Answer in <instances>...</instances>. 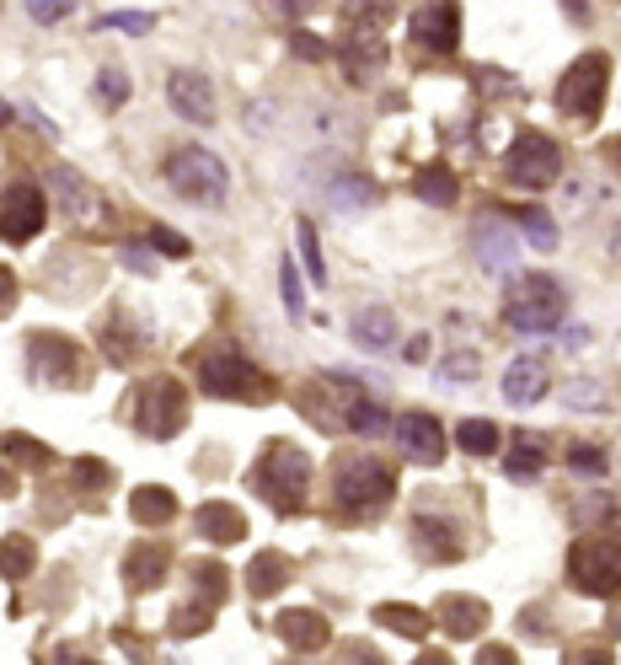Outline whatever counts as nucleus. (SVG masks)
Masks as SVG:
<instances>
[{
    "label": "nucleus",
    "mask_w": 621,
    "mask_h": 665,
    "mask_svg": "<svg viewBox=\"0 0 621 665\" xmlns=\"http://www.w3.org/2000/svg\"><path fill=\"white\" fill-rule=\"evenodd\" d=\"M33 569H38L33 536H5V542H0V575H5V580H27Z\"/></svg>",
    "instance_id": "72a5a7b5"
},
{
    "label": "nucleus",
    "mask_w": 621,
    "mask_h": 665,
    "mask_svg": "<svg viewBox=\"0 0 621 665\" xmlns=\"http://www.w3.org/2000/svg\"><path fill=\"white\" fill-rule=\"evenodd\" d=\"M360 398H365V387H360V382H349V376H316V382H306V387L295 392L301 413H306L321 435H343Z\"/></svg>",
    "instance_id": "1a4fd4ad"
},
{
    "label": "nucleus",
    "mask_w": 621,
    "mask_h": 665,
    "mask_svg": "<svg viewBox=\"0 0 621 665\" xmlns=\"http://www.w3.org/2000/svg\"><path fill=\"white\" fill-rule=\"evenodd\" d=\"M49 189H54V204H60L64 215L81 226V231H92V226H102L108 220V204H102V194L75 172V167H64V161H54L49 167Z\"/></svg>",
    "instance_id": "dca6fc26"
},
{
    "label": "nucleus",
    "mask_w": 621,
    "mask_h": 665,
    "mask_svg": "<svg viewBox=\"0 0 621 665\" xmlns=\"http://www.w3.org/2000/svg\"><path fill=\"white\" fill-rule=\"evenodd\" d=\"M547 387H552V376H547V360H541V354H520V360H509V371H503V398L514 402V408L541 402L547 398Z\"/></svg>",
    "instance_id": "6ab92c4d"
},
{
    "label": "nucleus",
    "mask_w": 621,
    "mask_h": 665,
    "mask_svg": "<svg viewBox=\"0 0 621 665\" xmlns=\"http://www.w3.org/2000/svg\"><path fill=\"white\" fill-rule=\"evenodd\" d=\"M413 194H418L424 204L450 209V204L461 200V183H455V172H450L445 161H429V167H418V172H413Z\"/></svg>",
    "instance_id": "bb28decb"
},
{
    "label": "nucleus",
    "mask_w": 621,
    "mask_h": 665,
    "mask_svg": "<svg viewBox=\"0 0 621 665\" xmlns=\"http://www.w3.org/2000/svg\"><path fill=\"white\" fill-rule=\"evenodd\" d=\"M327 204H332L338 215H360V209L380 204V189H375L370 178H360V172H338V178L327 183Z\"/></svg>",
    "instance_id": "b1692460"
},
{
    "label": "nucleus",
    "mask_w": 621,
    "mask_h": 665,
    "mask_svg": "<svg viewBox=\"0 0 621 665\" xmlns=\"http://www.w3.org/2000/svg\"><path fill=\"white\" fill-rule=\"evenodd\" d=\"M167 97L187 124H215V86L204 70H172L167 75Z\"/></svg>",
    "instance_id": "f3484780"
},
{
    "label": "nucleus",
    "mask_w": 621,
    "mask_h": 665,
    "mask_svg": "<svg viewBox=\"0 0 621 665\" xmlns=\"http://www.w3.org/2000/svg\"><path fill=\"white\" fill-rule=\"evenodd\" d=\"M435 622L450 633V639H472L488 628V601L483 596H439Z\"/></svg>",
    "instance_id": "5701e85b"
},
{
    "label": "nucleus",
    "mask_w": 621,
    "mask_h": 665,
    "mask_svg": "<svg viewBox=\"0 0 621 665\" xmlns=\"http://www.w3.org/2000/svg\"><path fill=\"white\" fill-rule=\"evenodd\" d=\"M150 22H156L150 11H108V16H97L92 27H97V33H134V38H139V33H150Z\"/></svg>",
    "instance_id": "4c0bfd02"
},
{
    "label": "nucleus",
    "mask_w": 621,
    "mask_h": 665,
    "mask_svg": "<svg viewBox=\"0 0 621 665\" xmlns=\"http://www.w3.org/2000/svg\"><path fill=\"white\" fill-rule=\"evenodd\" d=\"M193 532L204 536V542H215V547H236L247 536V516L236 505H226V499H209V505H198Z\"/></svg>",
    "instance_id": "412c9836"
},
{
    "label": "nucleus",
    "mask_w": 621,
    "mask_h": 665,
    "mask_svg": "<svg viewBox=\"0 0 621 665\" xmlns=\"http://www.w3.org/2000/svg\"><path fill=\"white\" fill-rule=\"evenodd\" d=\"M568 312V290L552 274H514L503 295V323L514 332H552Z\"/></svg>",
    "instance_id": "7ed1b4c3"
},
{
    "label": "nucleus",
    "mask_w": 621,
    "mask_h": 665,
    "mask_svg": "<svg viewBox=\"0 0 621 665\" xmlns=\"http://www.w3.org/2000/svg\"><path fill=\"white\" fill-rule=\"evenodd\" d=\"M514 220H520V231H525V242H531V247H541V253H552V247H558V220H552L547 209L520 204V209H514Z\"/></svg>",
    "instance_id": "473e14b6"
},
{
    "label": "nucleus",
    "mask_w": 621,
    "mask_h": 665,
    "mask_svg": "<svg viewBox=\"0 0 621 665\" xmlns=\"http://www.w3.org/2000/svg\"><path fill=\"white\" fill-rule=\"evenodd\" d=\"M5 494H16V472H11V462H0V499Z\"/></svg>",
    "instance_id": "6e6d98bb"
},
{
    "label": "nucleus",
    "mask_w": 621,
    "mask_h": 665,
    "mask_svg": "<svg viewBox=\"0 0 621 665\" xmlns=\"http://www.w3.org/2000/svg\"><path fill=\"white\" fill-rule=\"evenodd\" d=\"M167 575H172V553H167L161 542H139V547H129V558H124V585L129 591H156Z\"/></svg>",
    "instance_id": "4be33fe9"
},
{
    "label": "nucleus",
    "mask_w": 621,
    "mask_h": 665,
    "mask_svg": "<svg viewBox=\"0 0 621 665\" xmlns=\"http://www.w3.org/2000/svg\"><path fill=\"white\" fill-rule=\"evenodd\" d=\"M343 11H349L354 22H375V27H380V22L397 11V0H343Z\"/></svg>",
    "instance_id": "a18cd8bd"
},
{
    "label": "nucleus",
    "mask_w": 621,
    "mask_h": 665,
    "mask_svg": "<svg viewBox=\"0 0 621 665\" xmlns=\"http://www.w3.org/2000/svg\"><path fill=\"white\" fill-rule=\"evenodd\" d=\"M349 430H354V435H380V430H391V419H386V408H380L375 398H360V402H354Z\"/></svg>",
    "instance_id": "ea45409f"
},
{
    "label": "nucleus",
    "mask_w": 621,
    "mask_h": 665,
    "mask_svg": "<svg viewBox=\"0 0 621 665\" xmlns=\"http://www.w3.org/2000/svg\"><path fill=\"white\" fill-rule=\"evenodd\" d=\"M354 343L360 349H391L397 343V312H386V306H365L360 317H354Z\"/></svg>",
    "instance_id": "c85d7f7f"
},
{
    "label": "nucleus",
    "mask_w": 621,
    "mask_h": 665,
    "mask_svg": "<svg viewBox=\"0 0 621 665\" xmlns=\"http://www.w3.org/2000/svg\"><path fill=\"white\" fill-rule=\"evenodd\" d=\"M129 516H134L139 527H167V521L178 516V494H172V488H161V483H145V488H134Z\"/></svg>",
    "instance_id": "a878e982"
},
{
    "label": "nucleus",
    "mask_w": 621,
    "mask_h": 665,
    "mask_svg": "<svg viewBox=\"0 0 621 665\" xmlns=\"http://www.w3.org/2000/svg\"><path fill=\"white\" fill-rule=\"evenodd\" d=\"M568 467H579V472H606L611 457H606L600 446H573V451H568Z\"/></svg>",
    "instance_id": "09e8293b"
},
{
    "label": "nucleus",
    "mask_w": 621,
    "mask_h": 665,
    "mask_svg": "<svg viewBox=\"0 0 621 665\" xmlns=\"http://www.w3.org/2000/svg\"><path fill=\"white\" fill-rule=\"evenodd\" d=\"M290 44H295V55H301V60H327V44H321V38H310V33H295Z\"/></svg>",
    "instance_id": "603ef678"
},
{
    "label": "nucleus",
    "mask_w": 621,
    "mask_h": 665,
    "mask_svg": "<svg viewBox=\"0 0 621 665\" xmlns=\"http://www.w3.org/2000/svg\"><path fill=\"white\" fill-rule=\"evenodd\" d=\"M44 220H49V200L33 183H5L0 189V242L22 247L44 231Z\"/></svg>",
    "instance_id": "4468645a"
},
{
    "label": "nucleus",
    "mask_w": 621,
    "mask_h": 665,
    "mask_svg": "<svg viewBox=\"0 0 621 665\" xmlns=\"http://www.w3.org/2000/svg\"><path fill=\"white\" fill-rule=\"evenodd\" d=\"M424 354H429V338H413V343H407V360H413V365H418V360H424Z\"/></svg>",
    "instance_id": "4d7b16f0"
},
{
    "label": "nucleus",
    "mask_w": 621,
    "mask_h": 665,
    "mask_svg": "<svg viewBox=\"0 0 621 665\" xmlns=\"http://www.w3.org/2000/svg\"><path fill=\"white\" fill-rule=\"evenodd\" d=\"M0 451H5V462H16V467H49L54 462V451H49L44 440H33V435H0Z\"/></svg>",
    "instance_id": "c9c22d12"
},
{
    "label": "nucleus",
    "mask_w": 621,
    "mask_h": 665,
    "mask_svg": "<svg viewBox=\"0 0 621 665\" xmlns=\"http://www.w3.org/2000/svg\"><path fill=\"white\" fill-rule=\"evenodd\" d=\"M27 365L44 387H60V392H75V387L92 382V360L64 332H33L27 338Z\"/></svg>",
    "instance_id": "6e6552de"
},
{
    "label": "nucleus",
    "mask_w": 621,
    "mask_h": 665,
    "mask_svg": "<svg viewBox=\"0 0 621 665\" xmlns=\"http://www.w3.org/2000/svg\"><path fill=\"white\" fill-rule=\"evenodd\" d=\"M375 622L391 628V633H402V639H424V633H429V612L397 606V601H380V606H375Z\"/></svg>",
    "instance_id": "2f4dec72"
},
{
    "label": "nucleus",
    "mask_w": 621,
    "mask_h": 665,
    "mask_svg": "<svg viewBox=\"0 0 621 665\" xmlns=\"http://www.w3.org/2000/svg\"><path fill=\"white\" fill-rule=\"evenodd\" d=\"M606 92H611V55L589 49L558 81V113L573 119V124H595L600 108H606Z\"/></svg>",
    "instance_id": "423d86ee"
},
{
    "label": "nucleus",
    "mask_w": 621,
    "mask_h": 665,
    "mask_svg": "<svg viewBox=\"0 0 621 665\" xmlns=\"http://www.w3.org/2000/svg\"><path fill=\"white\" fill-rule=\"evenodd\" d=\"M338 60H343L349 86H375L380 70H386V38H380V27L349 16V27L338 33Z\"/></svg>",
    "instance_id": "ddd939ff"
},
{
    "label": "nucleus",
    "mask_w": 621,
    "mask_h": 665,
    "mask_svg": "<svg viewBox=\"0 0 621 665\" xmlns=\"http://www.w3.org/2000/svg\"><path fill=\"white\" fill-rule=\"evenodd\" d=\"M498 440H503V435H498L494 419H466V424L455 430V446H461V451H472V457H494Z\"/></svg>",
    "instance_id": "f704fd0d"
},
{
    "label": "nucleus",
    "mask_w": 621,
    "mask_h": 665,
    "mask_svg": "<svg viewBox=\"0 0 621 665\" xmlns=\"http://www.w3.org/2000/svg\"><path fill=\"white\" fill-rule=\"evenodd\" d=\"M167 183H172V194L187 204H226V194H231L226 161H220L215 150H204V145H178V150L167 156Z\"/></svg>",
    "instance_id": "20e7f679"
},
{
    "label": "nucleus",
    "mask_w": 621,
    "mask_h": 665,
    "mask_svg": "<svg viewBox=\"0 0 621 665\" xmlns=\"http://www.w3.org/2000/svg\"><path fill=\"white\" fill-rule=\"evenodd\" d=\"M252 488L263 494V505H273L279 516H301L310 488V457L290 440H268L263 457L252 462Z\"/></svg>",
    "instance_id": "f257e3e1"
},
{
    "label": "nucleus",
    "mask_w": 621,
    "mask_h": 665,
    "mask_svg": "<svg viewBox=\"0 0 621 665\" xmlns=\"http://www.w3.org/2000/svg\"><path fill=\"white\" fill-rule=\"evenodd\" d=\"M503 167H509V178H514L520 189H552L562 178V150H558L552 134L520 130L509 140V150H503Z\"/></svg>",
    "instance_id": "f8f14e48"
},
{
    "label": "nucleus",
    "mask_w": 621,
    "mask_h": 665,
    "mask_svg": "<svg viewBox=\"0 0 621 665\" xmlns=\"http://www.w3.org/2000/svg\"><path fill=\"white\" fill-rule=\"evenodd\" d=\"M450 382H472L477 376V354L472 349H455V354H445V365H439Z\"/></svg>",
    "instance_id": "de8ad7c7"
},
{
    "label": "nucleus",
    "mask_w": 621,
    "mask_h": 665,
    "mask_svg": "<svg viewBox=\"0 0 621 665\" xmlns=\"http://www.w3.org/2000/svg\"><path fill=\"white\" fill-rule=\"evenodd\" d=\"M514 253H520V237H509L498 220H483V226H477V258L488 268H509Z\"/></svg>",
    "instance_id": "7c9ffc66"
},
{
    "label": "nucleus",
    "mask_w": 621,
    "mask_h": 665,
    "mask_svg": "<svg viewBox=\"0 0 621 665\" xmlns=\"http://www.w3.org/2000/svg\"><path fill=\"white\" fill-rule=\"evenodd\" d=\"M113 472H108V462H75V483L81 488H102Z\"/></svg>",
    "instance_id": "3c124183"
},
{
    "label": "nucleus",
    "mask_w": 621,
    "mask_h": 665,
    "mask_svg": "<svg viewBox=\"0 0 621 665\" xmlns=\"http://www.w3.org/2000/svg\"><path fill=\"white\" fill-rule=\"evenodd\" d=\"M562 11H568L573 22H589V0H562Z\"/></svg>",
    "instance_id": "5fc2aeb1"
},
{
    "label": "nucleus",
    "mask_w": 621,
    "mask_h": 665,
    "mask_svg": "<svg viewBox=\"0 0 621 665\" xmlns=\"http://www.w3.org/2000/svg\"><path fill=\"white\" fill-rule=\"evenodd\" d=\"M617 161H621V140H617Z\"/></svg>",
    "instance_id": "680f3d73"
},
{
    "label": "nucleus",
    "mask_w": 621,
    "mask_h": 665,
    "mask_svg": "<svg viewBox=\"0 0 621 665\" xmlns=\"http://www.w3.org/2000/svg\"><path fill=\"white\" fill-rule=\"evenodd\" d=\"M97 102H102V108H124L129 102V75L119 65H108L97 75Z\"/></svg>",
    "instance_id": "a19ab883"
},
{
    "label": "nucleus",
    "mask_w": 621,
    "mask_h": 665,
    "mask_svg": "<svg viewBox=\"0 0 621 665\" xmlns=\"http://www.w3.org/2000/svg\"><path fill=\"white\" fill-rule=\"evenodd\" d=\"M187 575H193V596L172 612V633L178 639H193V633H204L209 622H215V612H220V601L231 591V575H226V564H215V558H198V564H187Z\"/></svg>",
    "instance_id": "9d476101"
},
{
    "label": "nucleus",
    "mask_w": 621,
    "mask_h": 665,
    "mask_svg": "<svg viewBox=\"0 0 621 665\" xmlns=\"http://www.w3.org/2000/svg\"><path fill=\"white\" fill-rule=\"evenodd\" d=\"M391 430H397V446L407 451V462L435 467L445 457V430H439V419H429V413H402Z\"/></svg>",
    "instance_id": "a211bd4d"
},
{
    "label": "nucleus",
    "mask_w": 621,
    "mask_h": 665,
    "mask_svg": "<svg viewBox=\"0 0 621 665\" xmlns=\"http://www.w3.org/2000/svg\"><path fill=\"white\" fill-rule=\"evenodd\" d=\"M477 665H514V650L509 644H488V650H477Z\"/></svg>",
    "instance_id": "864d4df0"
},
{
    "label": "nucleus",
    "mask_w": 621,
    "mask_h": 665,
    "mask_svg": "<svg viewBox=\"0 0 621 665\" xmlns=\"http://www.w3.org/2000/svg\"><path fill=\"white\" fill-rule=\"evenodd\" d=\"M129 419H134V430L139 435H150V440H172V435H183L187 424V392L183 382H172V376H150V382H139V392L129 398Z\"/></svg>",
    "instance_id": "0eeeda50"
},
{
    "label": "nucleus",
    "mask_w": 621,
    "mask_h": 665,
    "mask_svg": "<svg viewBox=\"0 0 621 665\" xmlns=\"http://www.w3.org/2000/svg\"><path fill=\"white\" fill-rule=\"evenodd\" d=\"M290 575H295V564H290L284 553H257V558L247 564L252 596H279V591L290 585Z\"/></svg>",
    "instance_id": "cd10ccee"
},
{
    "label": "nucleus",
    "mask_w": 621,
    "mask_h": 665,
    "mask_svg": "<svg viewBox=\"0 0 621 665\" xmlns=\"http://www.w3.org/2000/svg\"><path fill=\"white\" fill-rule=\"evenodd\" d=\"M198 382L209 398L226 402H268L273 398V376H263V365H252L236 343H209L198 354Z\"/></svg>",
    "instance_id": "f03ea898"
},
{
    "label": "nucleus",
    "mask_w": 621,
    "mask_h": 665,
    "mask_svg": "<svg viewBox=\"0 0 621 665\" xmlns=\"http://www.w3.org/2000/svg\"><path fill=\"white\" fill-rule=\"evenodd\" d=\"M301 258H306L310 285H327V264H321V242H316V231H310V220H301Z\"/></svg>",
    "instance_id": "79ce46f5"
},
{
    "label": "nucleus",
    "mask_w": 621,
    "mask_h": 665,
    "mask_svg": "<svg viewBox=\"0 0 621 665\" xmlns=\"http://www.w3.org/2000/svg\"><path fill=\"white\" fill-rule=\"evenodd\" d=\"M332 494L349 505V510H375L397 494V472L375 457H338L332 467Z\"/></svg>",
    "instance_id": "9b49d317"
},
{
    "label": "nucleus",
    "mask_w": 621,
    "mask_h": 665,
    "mask_svg": "<svg viewBox=\"0 0 621 665\" xmlns=\"http://www.w3.org/2000/svg\"><path fill=\"white\" fill-rule=\"evenodd\" d=\"M562 402H568V408H584V413H600V408L611 402V392H606L600 382H568Z\"/></svg>",
    "instance_id": "58836bf2"
},
{
    "label": "nucleus",
    "mask_w": 621,
    "mask_h": 665,
    "mask_svg": "<svg viewBox=\"0 0 621 665\" xmlns=\"http://www.w3.org/2000/svg\"><path fill=\"white\" fill-rule=\"evenodd\" d=\"M611 258L621 264V220H617V231H611Z\"/></svg>",
    "instance_id": "bf43d9fd"
},
{
    "label": "nucleus",
    "mask_w": 621,
    "mask_h": 665,
    "mask_svg": "<svg viewBox=\"0 0 621 665\" xmlns=\"http://www.w3.org/2000/svg\"><path fill=\"white\" fill-rule=\"evenodd\" d=\"M279 290H284L290 317H301V312H306V295H301V274H295V264H279Z\"/></svg>",
    "instance_id": "49530a36"
},
{
    "label": "nucleus",
    "mask_w": 621,
    "mask_h": 665,
    "mask_svg": "<svg viewBox=\"0 0 621 665\" xmlns=\"http://www.w3.org/2000/svg\"><path fill=\"white\" fill-rule=\"evenodd\" d=\"M611 521H617V499H611V494L573 499V527H579V532H595V527H611Z\"/></svg>",
    "instance_id": "e433bc0d"
},
{
    "label": "nucleus",
    "mask_w": 621,
    "mask_h": 665,
    "mask_svg": "<svg viewBox=\"0 0 621 665\" xmlns=\"http://www.w3.org/2000/svg\"><path fill=\"white\" fill-rule=\"evenodd\" d=\"M413 536H418V553H424V558H445V564L461 558L455 532H450L445 521H435V516H418V521H413Z\"/></svg>",
    "instance_id": "c756f323"
},
{
    "label": "nucleus",
    "mask_w": 621,
    "mask_h": 665,
    "mask_svg": "<svg viewBox=\"0 0 621 665\" xmlns=\"http://www.w3.org/2000/svg\"><path fill=\"white\" fill-rule=\"evenodd\" d=\"M541 467H547V435H514V446H509V457H503V472L514 477V483H531V477H541Z\"/></svg>",
    "instance_id": "393cba45"
},
{
    "label": "nucleus",
    "mask_w": 621,
    "mask_h": 665,
    "mask_svg": "<svg viewBox=\"0 0 621 665\" xmlns=\"http://www.w3.org/2000/svg\"><path fill=\"white\" fill-rule=\"evenodd\" d=\"M75 5H81V0H27V16L44 22V27H54V22H64Z\"/></svg>",
    "instance_id": "c03bdc74"
},
{
    "label": "nucleus",
    "mask_w": 621,
    "mask_h": 665,
    "mask_svg": "<svg viewBox=\"0 0 621 665\" xmlns=\"http://www.w3.org/2000/svg\"><path fill=\"white\" fill-rule=\"evenodd\" d=\"M407 33H413L418 55H429V60L455 55V44H461V5L455 0H424Z\"/></svg>",
    "instance_id": "2eb2a0df"
},
{
    "label": "nucleus",
    "mask_w": 621,
    "mask_h": 665,
    "mask_svg": "<svg viewBox=\"0 0 621 665\" xmlns=\"http://www.w3.org/2000/svg\"><path fill=\"white\" fill-rule=\"evenodd\" d=\"M145 242H150L156 253H167V258H187V253H193V247H187V237H178L172 226H150V231H145Z\"/></svg>",
    "instance_id": "37998d69"
},
{
    "label": "nucleus",
    "mask_w": 621,
    "mask_h": 665,
    "mask_svg": "<svg viewBox=\"0 0 621 665\" xmlns=\"http://www.w3.org/2000/svg\"><path fill=\"white\" fill-rule=\"evenodd\" d=\"M16 301H22V285H16V274L0 264V317H11L16 312Z\"/></svg>",
    "instance_id": "8fccbe9b"
},
{
    "label": "nucleus",
    "mask_w": 621,
    "mask_h": 665,
    "mask_svg": "<svg viewBox=\"0 0 621 665\" xmlns=\"http://www.w3.org/2000/svg\"><path fill=\"white\" fill-rule=\"evenodd\" d=\"M279 5H284L290 16H301V11H310V0H279Z\"/></svg>",
    "instance_id": "13d9d810"
},
{
    "label": "nucleus",
    "mask_w": 621,
    "mask_h": 665,
    "mask_svg": "<svg viewBox=\"0 0 621 665\" xmlns=\"http://www.w3.org/2000/svg\"><path fill=\"white\" fill-rule=\"evenodd\" d=\"M273 633L295 650V655H310V650H327V639H332V628H327V617L321 612H310V606H295V612H279V622H273Z\"/></svg>",
    "instance_id": "aec40b11"
},
{
    "label": "nucleus",
    "mask_w": 621,
    "mask_h": 665,
    "mask_svg": "<svg viewBox=\"0 0 621 665\" xmlns=\"http://www.w3.org/2000/svg\"><path fill=\"white\" fill-rule=\"evenodd\" d=\"M11 119H16V108H11V102H0V124H11Z\"/></svg>",
    "instance_id": "052dcab7"
},
{
    "label": "nucleus",
    "mask_w": 621,
    "mask_h": 665,
    "mask_svg": "<svg viewBox=\"0 0 621 665\" xmlns=\"http://www.w3.org/2000/svg\"><path fill=\"white\" fill-rule=\"evenodd\" d=\"M568 580L584 596H621V536L611 532H584L568 547Z\"/></svg>",
    "instance_id": "39448f33"
}]
</instances>
